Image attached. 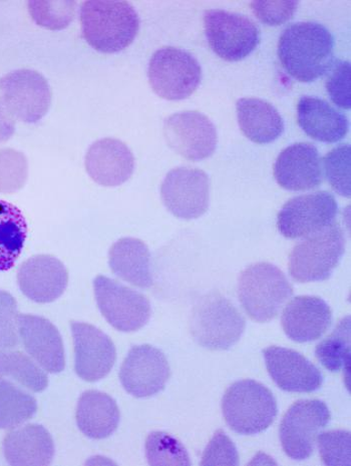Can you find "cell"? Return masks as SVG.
I'll use <instances>...</instances> for the list:
<instances>
[{
  "label": "cell",
  "instance_id": "1",
  "mask_svg": "<svg viewBox=\"0 0 351 466\" xmlns=\"http://www.w3.org/2000/svg\"><path fill=\"white\" fill-rule=\"evenodd\" d=\"M278 57L296 81L315 82L335 65L334 36L320 24L291 25L279 38Z\"/></svg>",
  "mask_w": 351,
  "mask_h": 466
},
{
  "label": "cell",
  "instance_id": "2",
  "mask_svg": "<svg viewBox=\"0 0 351 466\" xmlns=\"http://www.w3.org/2000/svg\"><path fill=\"white\" fill-rule=\"evenodd\" d=\"M80 25L86 42L96 51L116 54L133 44L139 19L126 2H87L80 8Z\"/></svg>",
  "mask_w": 351,
  "mask_h": 466
},
{
  "label": "cell",
  "instance_id": "3",
  "mask_svg": "<svg viewBox=\"0 0 351 466\" xmlns=\"http://www.w3.org/2000/svg\"><path fill=\"white\" fill-rule=\"evenodd\" d=\"M294 295L293 286L276 266L257 263L241 273L238 296L251 319L265 323L278 316Z\"/></svg>",
  "mask_w": 351,
  "mask_h": 466
},
{
  "label": "cell",
  "instance_id": "4",
  "mask_svg": "<svg viewBox=\"0 0 351 466\" xmlns=\"http://www.w3.org/2000/svg\"><path fill=\"white\" fill-rule=\"evenodd\" d=\"M277 402L266 386L255 380H240L227 390L222 400L224 420L239 434L266 431L276 419Z\"/></svg>",
  "mask_w": 351,
  "mask_h": 466
},
{
  "label": "cell",
  "instance_id": "5",
  "mask_svg": "<svg viewBox=\"0 0 351 466\" xmlns=\"http://www.w3.org/2000/svg\"><path fill=\"white\" fill-rule=\"evenodd\" d=\"M244 317L224 296L210 293L202 297L191 316L190 329L197 343L210 350H227L245 331Z\"/></svg>",
  "mask_w": 351,
  "mask_h": 466
},
{
  "label": "cell",
  "instance_id": "6",
  "mask_svg": "<svg viewBox=\"0 0 351 466\" xmlns=\"http://www.w3.org/2000/svg\"><path fill=\"white\" fill-rule=\"evenodd\" d=\"M346 251V239L335 224L307 236L289 257V273L299 283L325 281L334 273Z\"/></svg>",
  "mask_w": 351,
  "mask_h": 466
},
{
  "label": "cell",
  "instance_id": "7",
  "mask_svg": "<svg viewBox=\"0 0 351 466\" xmlns=\"http://www.w3.org/2000/svg\"><path fill=\"white\" fill-rule=\"evenodd\" d=\"M148 77L159 96L168 101H181L195 93L202 81V68L197 59L183 49L164 46L150 58Z\"/></svg>",
  "mask_w": 351,
  "mask_h": 466
},
{
  "label": "cell",
  "instance_id": "8",
  "mask_svg": "<svg viewBox=\"0 0 351 466\" xmlns=\"http://www.w3.org/2000/svg\"><path fill=\"white\" fill-rule=\"evenodd\" d=\"M331 419L327 405L318 400H299L290 406L280 423L279 438L290 459L305 461L315 449L317 435Z\"/></svg>",
  "mask_w": 351,
  "mask_h": 466
},
{
  "label": "cell",
  "instance_id": "9",
  "mask_svg": "<svg viewBox=\"0 0 351 466\" xmlns=\"http://www.w3.org/2000/svg\"><path fill=\"white\" fill-rule=\"evenodd\" d=\"M204 27L210 47L227 62L243 61L260 42L259 28L251 19L221 9L205 13Z\"/></svg>",
  "mask_w": 351,
  "mask_h": 466
},
{
  "label": "cell",
  "instance_id": "10",
  "mask_svg": "<svg viewBox=\"0 0 351 466\" xmlns=\"http://www.w3.org/2000/svg\"><path fill=\"white\" fill-rule=\"evenodd\" d=\"M0 95L10 115L27 124L42 120L53 98L46 77L33 69H17L0 77Z\"/></svg>",
  "mask_w": 351,
  "mask_h": 466
},
{
  "label": "cell",
  "instance_id": "11",
  "mask_svg": "<svg viewBox=\"0 0 351 466\" xmlns=\"http://www.w3.org/2000/svg\"><path fill=\"white\" fill-rule=\"evenodd\" d=\"M94 286L98 309L114 329L135 332L149 322L152 309L145 295L102 275Z\"/></svg>",
  "mask_w": 351,
  "mask_h": 466
},
{
  "label": "cell",
  "instance_id": "12",
  "mask_svg": "<svg viewBox=\"0 0 351 466\" xmlns=\"http://www.w3.org/2000/svg\"><path fill=\"white\" fill-rule=\"evenodd\" d=\"M337 203L334 195L316 192L294 198L281 209L277 228L287 239H299L336 223Z\"/></svg>",
  "mask_w": 351,
  "mask_h": 466
},
{
  "label": "cell",
  "instance_id": "13",
  "mask_svg": "<svg viewBox=\"0 0 351 466\" xmlns=\"http://www.w3.org/2000/svg\"><path fill=\"white\" fill-rule=\"evenodd\" d=\"M160 197L169 212L180 219H197L208 210L209 177L199 168L176 167L164 178Z\"/></svg>",
  "mask_w": 351,
  "mask_h": 466
},
{
  "label": "cell",
  "instance_id": "14",
  "mask_svg": "<svg viewBox=\"0 0 351 466\" xmlns=\"http://www.w3.org/2000/svg\"><path fill=\"white\" fill-rule=\"evenodd\" d=\"M164 134L169 147L190 161L205 160L216 150L215 126L209 117L196 111L170 116L165 121Z\"/></svg>",
  "mask_w": 351,
  "mask_h": 466
},
{
  "label": "cell",
  "instance_id": "15",
  "mask_svg": "<svg viewBox=\"0 0 351 466\" xmlns=\"http://www.w3.org/2000/svg\"><path fill=\"white\" fill-rule=\"evenodd\" d=\"M170 375L165 354L146 344L130 349L120 367L119 380L128 393L145 399L162 391Z\"/></svg>",
  "mask_w": 351,
  "mask_h": 466
},
{
  "label": "cell",
  "instance_id": "16",
  "mask_svg": "<svg viewBox=\"0 0 351 466\" xmlns=\"http://www.w3.org/2000/svg\"><path fill=\"white\" fill-rule=\"evenodd\" d=\"M70 326L75 345L76 373L88 382L103 380L116 362L114 342L93 325L73 321Z\"/></svg>",
  "mask_w": 351,
  "mask_h": 466
},
{
  "label": "cell",
  "instance_id": "17",
  "mask_svg": "<svg viewBox=\"0 0 351 466\" xmlns=\"http://www.w3.org/2000/svg\"><path fill=\"white\" fill-rule=\"evenodd\" d=\"M263 355L271 379L284 391L311 393L324 383L323 373L297 351L270 346L263 350Z\"/></svg>",
  "mask_w": 351,
  "mask_h": 466
},
{
  "label": "cell",
  "instance_id": "18",
  "mask_svg": "<svg viewBox=\"0 0 351 466\" xmlns=\"http://www.w3.org/2000/svg\"><path fill=\"white\" fill-rule=\"evenodd\" d=\"M17 327L26 352L43 370L49 373L65 370L62 336L52 322L44 317L22 314L18 315Z\"/></svg>",
  "mask_w": 351,
  "mask_h": 466
},
{
  "label": "cell",
  "instance_id": "19",
  "mask_svg": "<svg viewBox=\"0 0 351 466\" xmlns=\"http://www.w3.org/2000/svg\"><path fill=\"white\" fill-rule=\"evenodd\" d=\"M17 283L28 299L42 304L52 303L66 291L68 273L56 257L37 255L20 266Z\"/></svg>",
  "mask_w": 351,
  "mask_h": 466
},
{
  "label": "cell",
  "instance_id": "20",
  "mask_svg": "<svg viewBox=\"0 0 351 466\" xmlns=\"http://www.w3.org/2000/svg\"><path fill=\"white\" fill-rule=\"evenodd\" d=\"M279 186L294 192L315 189L323 182V167L317 148L308 143L289 146L274 164Z\"/></svg>",
  "mask_w": 351,
  "mask_h": 466
},
{
  "label": "cell",
  "instance_id": "21",
  "mask_svg": "<svg viewBox=\"0 0 351 466\" xmlns=\"http://www.w3.org/2000/svg\"><path fill=\"white\" fill-rule=\"evenodd\" d=\"M85 165L88 176L97 184L118 187L132 177L135 157L126 144L107 137L89 147Z\"/></svg>",
  "mask_w": 351,
  "mask_h": 466
},
{
  "label": "cell",
  "instance_id": "22",
  "mask_svg": "<svg viewBox=\"0 0 351 466\" xmlns=\"http://www.w3.org/2000/svg\"><path fill=\"white\" fill-rule=\"evenodd\" d=\"M333 322L328 304L315 296H298L285 307L281 324L288 339L306 343L320 339Z\"/></svg>",
  "mask_w": 351,
  "mask_h": 466
},
{
  "label": "cell",
  "instance_id": "23",
  "mask_svg": "<svg viewBox=\"0 0 351 466\" xmlns=\"http://www.w3.org/2000/svg\"><path fill=\"white\" fill-rule=\"evenodd\" d=\"M4 454L12 465H48L55 455L52 435L38 424H27L6 434Z\"/></svg>",
  "mask_w": 351,
  "mask_h": 466
},
{
  "label": "cell",
  "instance_id": "24",
  "mask_svg": "<svg viewBox=\"0 0 351 466\" xmlns=\"http://www.w3.org/2000/svg\"><path fill=\"white\" fill-rule=\"evenodd\" d=\"M298 124L314 140L327 144L337 143L346 136L348 122L326 101L315 96L300 98L297 106Z\"/></svg>",
  "mask_w": 351,
  "mask_h": 466
},
{
  "label": "cell",
  "instance_id": "25",
  "mask_svg": "<svg viewBox=\"0 0 351 466\" xmlns=\"http://www.w3.org/2000/svg\"><path fill=\"white\" fill-rule=\"evenodd\" d=\"M110 269L120 279L139 289L153 286L150 272V254L148 246L136 238H123L110 248L108 253Z\"/></svg>",
  "mask_w": 351,
  "mask_h": 466
},
{
  "label": "cell",
  "instance_id": "26",
  "mask_svg": "<svg viewBox=\"0 0 351 466\" xmlns=\"http://www.w3.org/2000/svg\"><path fill=\"white\" fill-rule=\"evenodd\" d=\"M76 419L79 431L88 438L104 440L117 431L119 410L109 395L89 390L79 398Z\"/></svg>",
  "mask_w": 351,
  "mask_h": 466
},
{
  "label": "cell",
  "instance_id": "27",
  "mask_svg": "<svg viewBox=\"0 0 351 466\" xmlns=\"http://www.w3.org/2000/svg\"><path fill=\"white\" fill-rule=\"evenodd\" d=\"M241 131L256 144H269L284 132L283 116L276 108L260 98H240L236 104Z\"/></svg>",
  "mask_w": 351,
  "mask_h": 466
},
{
  "label": "cell",
  "instance_id": "28",
  "mask_svg": "<svg viewBox=\"0 0 351 466\" xmlns=\"http://www.w3.org/2000/svg\"><path fill=\"white\" fill-rule=\"evenodd\" d=\"M27 225L15 206L0 200V272L12 269L24 249Z\"/></svg>",
  "mask_w": 351,
  "mask_h": 466
},
{
  "label": "cell",
  "instance_id": "29",
  "mask_svg": "<svg viewBox=\"0 0 351 466\" xmlns=\"http://www.w3.org/2000/svg\"><path fill=\"white\" fill-rule=\"evenodd\" d=\"M37 410L34 396L13 382L0 380V430H14L32 419Z\"/></svg>",
  "mask_w": 351,
  "mask_h": 466
},
{
  "label": "cell",
  "instance_id": "30",
  "mask_svg": "<svg viewBox=\"0 0 351 466\" xmlns=\"http://www.w3.org/2000/svg\"><path fill=\"white\" fill-rule=\"evenodd\" d=\"M12 379L34 392L44 391L48 385L46 374L22 352L0 350V380Z\"/></svg>",
  "mask_w": 351,
  "mask_h": 466
},
{
  "label": "cell",
  "instance_id": "31",
  "mask_svg": "<svg viewBox=\"0 0 351 466\" xmlns=\"http://www.w3.org/2000/svg\"><path fill=\"white\" fill-rule=\"evenodd\" d=\"M317 360L331 372L346 370L350 362V316L339 321L336 329L316 346Z\"/></svg>",
  "mask_w": 351,
  "mask_h": 466
},
{
  "label": "cell",
  "instance_id": "32",
  "mask_svg": "<svg viewBox=\"0 0 351 466\" xmlns=\"http://www.w3.org/2000/svg\"><path fill=\"white\" fill-rule=\"evenodd\" d=\"M146 455L150 465H190L184 445L165 432L150 433L146 441Z\"/></svg>",
  "mask_w": 351,
  "mask_h": 466
},
{
  "label": "cell",
  "instance_id": "33",
  "mask_svg": "<svg viewBox=\"0 0 351 466\" xmlns=\"http://www.w3.org/2000/svg\"><path fill=\"white\" fill-rule=\"evenodd\" d=\"M77 4L75 2H30L28 11L40 26L52 31H60L74 21Z\"/></svg>",
  "mask_w": 351,
  "mask_h": 466
},
{
  "label": "cell",
  "instance_id": "34",
  "mask_svg": "<svg viewBox=\"0 0 351 466\" xmlns=\"http://www.w3.org/2000/svg\"><path fill=\"white\" fill-rule=\"evenodd\" d=\"M27 177L26 156L14 148H0V193L14 194L23 189Z\"/></svg>",
  "mask_w": 351,
  "mask_h": 466
},
{
  "label": "cell",
  "instance_id": "35",
  "mask_svg": "<svg viewBox=\"0 0 351 466\" xmlns=\"http://www.w3.org/2000/svg\"><path fill=\"white\" fill-rule=\"evenodd\" d=\"M350 146L339 145L324 158L325 171L333 189L340 196L349 198L350 183Z\"/></svg>",
  "mask_w": 351,
  "mask_h": 466
},
{
  "label": "cell",
  "instance_id": "36",
  "mask_svg": "<svg viewBox=\"0 0 351 466\" xmlns=\"http://www.w3.org/2000/svg\"><path fill=\"white\" fill-rule=\"evenodd\" d=\"M321 459L326 465H350V432L331 431L317 435Z\"/></svg>",
  "mask_w": 351,
  "mask_h": 466
},
{
  "label": "cell",
  "instance_id": "37",
  "mask_svg": "<svg viewBox=\"0 0 351 466\" xmlns=\"http://www.w3.org/2000/svg\"><path fill=\"white\" fill-rule=\"evenodd\" d=\"M18 315L14 296L0 290V350L14 349L17 345Z\"/></svg>",
  "mask_w": 351,
  "mask_h": 466
},
{
  "label": "cell",
  "instance_id": "38",
  "mask_svg": "<svg viewBox=\"0 0 351 466\" xmlns=\"http://www.w3.org/2000/svg\"><path fill=\"white\" fill-rule=\"evenodd\" d=\"M351 71L349 62H339L331 67L326 81L327 93L337 106L349 110L351 107Z\"/></svg>",
  "mask_w": 351,
  "mask_h": 466
},
{
  "label": "cell",
  "instance_id": "39",
  "mask_svg": "<svg viewBox=\"0 0 351 466\" xmlns=\"http://www.w3.org/2000/svg\"><path fill=\"white\" fill-rule=\"evenodd\" d=\"M202 465H238V452L235 445L223 431L215 432L208 444L202 458Z\"/></svg>",
  "mask_w": 351,
  "mask_h": 466
},
{
  "label": "cell",
  "instance_id": "40",
  "mask_svg": "<svg viewBox=\"0 0 351 466\" xmlns=\"http://www.w3.org/2000/svg\"><path fill=\"white\" fill-rule=\"evenodd\" d=\"M297 2H254L251 8L261 23L271 26L284 25L293 18Z\"/></svg>",
  "mask_w": 351,
  "mask_h": 466
},
{
  "label": "cell",
  "instance_id": "41",
  "mask_svg": "<svg viewBox=\"0 0 351 466\" xmlns=\"http://www.w3.org/2000/svg\"><path fill=\"white\" fill-rule=\"evenodd\" d=\"M15 132V117L10 115L3 101L0 100V144L8 141Z\"/></svg>",
  "mask_w": 351,
  "mask_h": 466
}]
</instances>
